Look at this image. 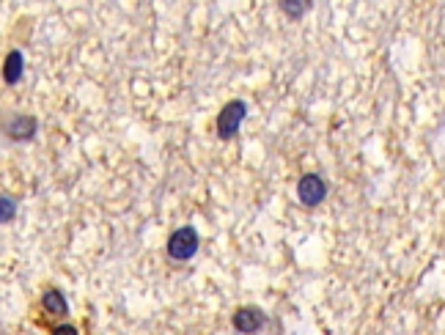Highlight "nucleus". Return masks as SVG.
I'll list each match as a JSON object with an SVG mask.
<instances>
[{"mask_svg":"<svg viewBox=\"0 0 445 335\" xmlns=\"http://www.w3.org/2000/svg\"><path fill=\"white\" fill-rule=\"evenodd\" d=\"M198 248H201V236L193 226H182V229H176V231L168 236V245H165V253L171 261H190V258L198 253Z\"/></svg>","mask_w":445,"mask_h":335,"instance_id":"1","label":"nucleus"},{"mask_svg":"<svg viewBox=\"0 0 445 335\" xmlns=\"http://www.w3.org/2000/svg\"><path fill=\"white\" fill-rule=\"evenodd\" d=\"M245 116H247V104L242 102V99H234V102L225 104L220 113H218V121H215L218 138H220V140H231V138L239 132Z\"/></svg>","mask_w":445,"mask_h":335,"instance_id":"2","label":"nucleus"},{"mask_svg":"<svg viewBox=\"0 0 445 335\" xmlns=\"http://www.w3.org/2000/svg\"><path fill=\"white\" fill-rule=\"evenodd\" d=\"M327 198V181L321 179L319 173H305L297 181V201L302 207L314 209L319 207L321 201Z\"/></svg>","mask_w":445,"mask_h":335,"instance_id":"3","label":"nucleus"},{"mask_svg":"<svg viewBox=\"0 0 445 335\" xmlns=\"http://www.w3.org/2000/svg\"><path fill=\"white\" fill-rule=\"evenodd\" d=\"M231 324H234V330L242 335H256L261 333L264 327H267V313L261 308H253V305H245V308H239L234 316H231Z\"/></svg>","mask_w":445,"mask_h":335,"instance_id":"4","label":"nucleus"},{"mask_svg":"<svg viewBox=\"0 0 445 335\" xmlns=\"http://www.w3.org/2000/svg\"><path fill=\"white\" fill-rule=\"evenodd\" d=\"M36 132H39V121L33 116H28V113H17L6 124V138L14 140V143H30L36 138Z\"/></svg>","mask_w":445,"mask_h":335,"instance_id":"5","label":"nucleus"},{"mask_svg":"<svg viewBox=\"0 0 445 335\" xmlns=\"http://www.w3.org/2000/svg\"><path fill=\"white\" fill-rule=\"evenodd\" d=\"M42 308L52 319H66L69 316V303H66L64 291H58V288H47L42 294Z\"/></svg>","mask_w":445,"mask_h":335,"instance_id":"6","label":"nucleus"},{"mask_svg":"<svg viewBox=\"0 0 445 335\" xmlns=\"http://www.w3.org/2000/svg\"><path fill=\"white\" fill-rule=\"evenodd\" d=\"M25 75V55L20 50H11L6 55V63H3V80L8 85H17Z\"/></svg>","mask_w":445,"mask_h":335,"instance_id":"7","label":"nucleus"},{"mask_svg":"<svg viewBox=\"0 0 445 335\" xmlns=\"http://www.w3.org/2000/svg\"><path fill=\"white\" fill-rule=\"evenodd\" d=\"M278 8L289 17V20H299L314 8V0H278Z\"/></svg>","mask_w":445,"mask_h":335,"instance_id":"8","label":"nucleus"},{"mask_svg":"<svg viewBox=\"0 0 445 335\" xmlns=\"http://www.w3.org/2000/svg\"><path fill=\"white\" fill-rule=\"evenodd\" d=\"M0 209H3L0 220H3V223H11V217L17 214V204L11 201V195H3V198H0Z\"/></svg>","mask_w":445,"mask_h":335,"instance_id":"9","label":"nucleus"},{"mask_svg":"<svg viewBox=\"0 0 445 335\" xmlns=\"http://www.w3.org/2000/svg\"><path fill=\"white\" fill-rule=\"evenodd\" d=\"M52 335H80V333H77V327H72V324H58L52 330Z\"/></svg>","mask_w":445,"mask_h":335,"instance_id":"10","label":"nucleus"}]
</instances>
